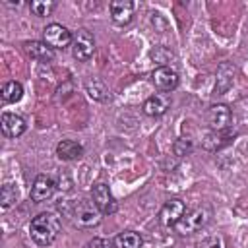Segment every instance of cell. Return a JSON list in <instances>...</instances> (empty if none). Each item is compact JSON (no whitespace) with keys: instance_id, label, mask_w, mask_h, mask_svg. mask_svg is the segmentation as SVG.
<instances>
[{"instance_id":"cell-1","label":"cell","mask_w":248,"mask_h":248,"mask_svg":"<svg viewBox=\"0 0 248 248\" xmlns=\"http://www.w3.org/2000/svg\"><path fill=\"white\" fill-rule=\"evenodd\" d=\"M60 229H62V223H60V217L52 211H45V213H39L37 217L31 219L29 223V234L31 238L35 240V244L39 246H48L52 244L58 234H60Z\"/></svg>"},{"instance_id":"cell-2","label":"cell","mask_w":248,"mask_h":248,"mask_svg":"<svg viewBox=\"0 0 248 248\" xmlns=\"http://www.w3.org/2000/svg\"><path fill=\"white\" fill-rule=\"evenodd\" d=\"M62 213L66 217H70V221L76 227L81 229H91L97 227L101 223V211L97 209V205L89 200H74V202H66L64 205H60Z\"/></svg>"},{"instance_id":"cell-3","label":"cell","mask_w":248,"mask_h":248,"mask_svg":"<svg viewBox=\"0 0 248 248\" xmlns=\"http://www.w3.org/2000/svg\"><path fill=\"white\" fill-rule=\"evenodd\" d=\"M211 219V209L207 205H200V207H194L190 211L184 213V217L176 223V232L178 234H194L198 231H202Z\"/></svg>"},{"instance_id":"cell-4","label":"cell","mask_w":248,"mask_h":248,"mask_svg":"<svg viewBox=\"0 0 248 248\" xmlns=\"http://www.w3.org/2000/svg\"><path fill=\"white\" fill-rule=\"evenodd\" d=\"M95 52V39L87 29H78L72 37V54L76 60L85 62Z\"/></svg>"},{"instance_id":"cell-5","label":"cell","mask_w":248,"mask_h":248,"mask_svg":"<svg viewBox=\"0 0 248 248\" xmlns=\"http://www.w3.org/2000/svg\"><path fill=\"white\" fill-rule=\"evenodd\" d=\"M91 200H93V203L97 205V209H99L103 215H112V213H116V209H118V202L114 200L110 188H108L105 182H97V184L91 188Z\"/></svg>"},{"instance_id":"cell-6","label":"cell","mask_w":248,"mask_h":248,"mask_svg":"<svg viewBox=\"0 0 248 248\" xmlns=\"http://www.w3.org/2000/svg\"><path fill=\"white\" fill-rule=\"evenodd\" d=\"M72 37H74V33H70L62 23H48L43 29V39L52 50L72 46Z\"/></svg>"},{"instance_id":"cell-7","label":"cell","mask_w":248,"mask_h":248,"mask_svg":"<svg viewBox=\"0 0 248 248\" xmlns=\"http://www.w3.org/2000/svg\"><path fill=\"white\" fill-rule=\"evenodd\" d=\"M232 122V112L227 105L223 103H217V105H211L207 108V124L213 132H223L231 126Z\"/></svg>"},{"instance_id":"cell-8","label":"cell","mask_w":248,"mask_h":248,"mask_svg":"<svg viewBox=\"0 0 248 248\" xmlns=\"http://www.w3.org/2000/svg\"><path fill=\"white\" fill-rule=\"evenodd\" d=\"M151 81H153V85H155L159 91L170 93V91L176 89V85H178V74H176V70L170 68V66H159V68L153 70Z\"/></svg>"},{"instance_id":"cell-9","label":"cell","mask_w":248,"mask_h":248,"mask_svg":"<svg viewBox=\"0 0 248 248\" xmlns=\"http://www.w3.org/2000/svg\"><path fill=\"white\" fill-rule=\"evenodd\" d=\"M54 188H56V184H54L52 176H48V174H39V176L35 178L33 186H31L29 196H31V200H33L35 203H43V202H46V200L52 198Z\"/></svg>"},{"instance_id":"cell-10","label":"cell","mask_w":248,"mask_h":248,"mask_svg":"<svg viewBox=\"0 0 248 248\" xmlns=\"http://www.w3.org/2000/svg\"><path fill=\"white\" fill-rule=\"evenodd\" d=\"M184 213H186L184 202H180V200H169L161 207V211H159V221L165 227H176V223L184 217Z\"/></svg>"},{"instance_id":"cell-11","label":"cell","mask_w":248,"mask_h":248,"mask_svg":"<svg viewBox=\"0 0 248 248\" xmlns=\"http://www.w3.org/2000/svg\"><path fill=\"white\" fill-rule=\"evenodd\" d=\"M134 2L130 0H112L108 10H110V17L116 25H128L134 17Z\"/></svg>"},{"instance_id":"cell-12","label":"cell","mask_w":248,"mask_h":248,"mask_svg":"<svg viewBox=\"0 0 248 248\" xmlns=\"http://www.w3.org/2000/svg\"><path fill=\"white\" fill-rule=\"evenodd\" d=\"M0 128H2V134L4 136H8V138H19L25 132L27 124H25V120L19 114H16V112H4L2 118H0Z\"/></svg>"},{"instance_id":"cell-13","label":"cell","mask_w":248,"mask_h":248,"mask_svg":"<svg viewBox=\"0 0 248 248\" xmlns=\"http://www.w3.org/2000/svg\"><path fill=\"white\" fill-rule=\"evenodd\" d=\"M169 107H170V99L167 95H163V93H155V95L145 99L141 108H143V112L147 116H161V114H165L169 110Z\"/></svg>"},{"instance_id":"cell-14","label":"cell","mask_w":248,"mask_h":248,"mask_svg":"<svg viewBox=\"0 0 248 248\" xmlns=\"http://www.w3.org/2000/svg\"><path fill=\"white\" fill-rule=\"evenodd\" d=\"M25 52H27V56H31L33 60H39V62H50L54 58V50L45 41L25 43Z\"/></svg>"},{"instance_id":"cell-15","label":"cell","mask_w":248,"mask_h":248,"mask_svg":"<svg viewBox=\"0 0 248 248\" xmlns=\"http://www.w3.org/2000/svg\"><path fill=\"white\" fill-rule=\"evenodd\" d=\"M83 87H85L87 95L93 101H101L103 103V101H108V97H110V91H108L107 83L103 79H99V78H87L83 81Z\"/></svg>"},{"instance_id":"cell-16","label":"cell","mask_w":248,"mask_h":248,"mask_svg":"<svg viewBox=\"0 0 248 248\" xmlns=\"http://www.w3.org/2000/svg\"><path fill=\"white\" fill-rule=\"evenodd\" d=\"M56 155L62 159V161H74V159H79L83 155V145L74 141V140H62L58 145H56Z\"/></svg>"},{"instance_id":"cell-17","label":"cell","mask_w":248,"mask_h":248,"mask_svg":"<svg viewBox=\"0 0 248 248\" xmlns=\"http://www.w3.org/2000/svg\"><path fill=\"white\" fill-rule=\"evenodd\" d=\"M232 79H234V68L231 64H221L217 68V93H225L231 85H232Z\"/></svg>"},{"instance_id":"cell-18","label":"cell","mask_w":248,"mask_h":248,"mask_svg":"<svg viewBox=\"0 0 248 248\" xmlns=\"http://www.w3.org/2000/svg\"><path fill=\"white\" fill-rule=\"evenodd\" d=\"M143 238L136 231H124L114 238V248H141Z\"/></svg>"},{"instance_id":"cell-19","label":"cell","mask_w":248,"mask_h":248,"mask_svg":"<svg viewBox=\"0 0 248 248\" xmlns=\"http://www.w3.org/2000/svg\"><path fill=\"white\" fill-rule=\"evenodd\" d=\"M23 97V87L19 81H6L2 85V101L4 103H17Z\"/></svg>"},{"instance_id":"cell-20","label":"cell","mask_w":248,"mask_h":248,"mask_svg":"<svg viewBox=\"0 0 248 248\" xmlns=\"http://www.w3.org/2000/svg\"><path fill=\"white\" fill-rule=\"evenodd\" d=\"M17 186L14 184V182H6L4 186H2V190H0V207L6 211V209H10L16 202H17Z\"/></svg>"},{"instance_id":"cell-21","label":"cell","mask_w":248,"mask_h":248,"mask_svg":"<svg viewBox=\"0 0 248 248\" xmlns=\"http://www.w3.org/2000/svg\"><path fill=\"white\" fill-rule=\"evenodd\" d=\"M54 8H56V2H52V0H33V2L29 4V10H31L35 16H39V17L48 16Z\"/></svg>"},{"instance_id":"cell-22","label":"cell","mask_w":248,"mask_h":248,"mask_svg":"<svg viewBox=\"0 0 248 248\" xmlns=\"http://www.w3.org/2000/svg\"><path fill=\"white\" fill-rule=\"evenodd\" d=\"M174 155H178V157H184V155H188L190 151H192V141L188 140V138H180V140H176L174 141Z\"/></svg>"},{"instance_id":"cell-23","label":"cell","mask_w":248,"mask_h":248,"mask_svg":"<svg viewBox=\"0 0 248 248\" xmlns=\"http://www.w3.org/2000/svg\"><path fill=\"white\" fill-rule=\"evenodd\" d=\"M85 248H114V240H108V238H103V236H95L85 244Z\"/></svg>"},{"instance_id":"cell-24","label":"cell","mask_w":248,"mask_h":248,"mask_svg":"<svg viewBox=\"0 0 248 248\" xmlns=\"http://www.w3.org/2000/svg\"><path fill=\"white\" fill-rule=\"evenodd\" d=\"M200 248H223V242H221L219 236H207V238L202 240Z\"/></svg>"}]
</instances>
